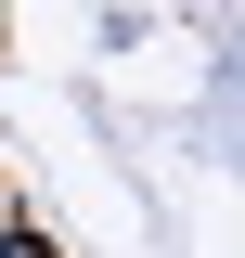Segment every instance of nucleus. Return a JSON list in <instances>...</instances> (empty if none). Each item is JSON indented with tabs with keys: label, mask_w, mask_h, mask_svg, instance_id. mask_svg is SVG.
I'll use <instances>...</instances> for the list:
<instances>
[{
	"label": "nucleus",
	"mask_w": 245,
	"mask_h": 258,
	"mask_svg": "<svg viewBox=\"0 0 245 258\" xmlns=\"http://www.w3.org/2000/svg\"><path fill=\"white\" fill-rule=\"evenodd\" d=\"M0 258H65V245H52V232H26L13 207H0Z\"/></svg>",
	"instance_id": "nucleus-1"
}]
</instances>
